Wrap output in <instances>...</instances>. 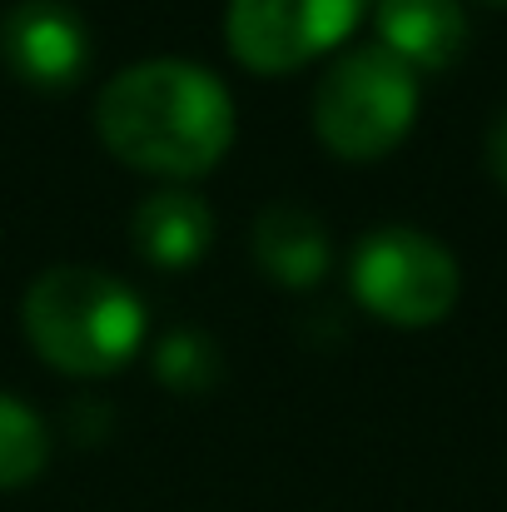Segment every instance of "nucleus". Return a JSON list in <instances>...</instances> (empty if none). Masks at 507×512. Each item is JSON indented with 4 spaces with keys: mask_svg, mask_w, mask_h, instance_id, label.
Returning <instances> with one entry per match:
<instances>
[{
    "mask_svg": "<svg viewBox=\"0 0 507 512\" xmlns=\"http://www.w3.org/2000/svg\"><path fill=\"white\" fill-rule=\"evenodd\" d=\"M234 95L194 60H140L120 70L95 100V130L105 150L140 174L199 179L234 145Z\"/></svg>",
    "mask_w": 507,
    "mask_h": 512,
    "instance_id": "obj_1",
    "label": "nucleus"
},
{
    "mask_svg": "<svg viewBox=\"0 0 507 512\" xmlns=\"http://www.w3.org/2000/svg\"><path fill=\"white\" fill-rule=\"evenodd\" d=\"M20 324L30 348L75 378H105L125 368L145 343V304L140 294L90 264H55L45 269L20 304Z\"/></svg>",
    "mask_w": 507,
    "mask_h": 512,
    "instance_id": "obj_2",
    "label": "nucleus"
},
{
    "mask_svg": "<svg viewBox=\"0 0 507 512\" xmlns=\"http://www.w3.org/2000/svg\"><path fill=\"white\" fill-rule=\"evenodd\" d=\"M413 120H418V70H408L378 40L343 50L319 80L314 135L338 160H383L408 140Z\"/></svg>",
    "mask_w": 507,
    "mask_h": 512,
    "instance_id": "obj_3",
    "label": "nucleus"
},
{
    "mask_svg": "<svg viewBox=\"0 0 507 512\" xmlns=\"http://www.w3.org/2000/svg\"><path fill=\"white\" fill-rule=\"evenodd\" d=\"M348 289L373 319L393 329H433L453 314L463 269L443 239L408 224H383L353 244Z\"/></svg>",
    "mask_w": 507,
    "mask_h": 512,
    "instance_id": "obj_4",
    "label": "nucleus"
},
{
    "mask_svg": "<svg viewBox=\"0 0 507 512\" xmlns=\"http://www.w3.org/2000/svg\"><path fill=\"white\" fill-rule=\"evenodd\" d=\"M368 0H229L224 40L254 75H289L343 45Z\"/></svg>",
    "mask_w": 507,
    "mask_h": 512,
    "instance_id": "obj_5",
    "label": "nucleus"
},
{
    "mask_svg": "<svg viewBox=\"0 0 507 512\" xmlns=\"http://www.w3.org/2000/svg\"><path fill=\"white\" fill-rule=\"evenodd\" d=\"M0 65L40 90H70L90 65V25L70 0H15L0 15Z\"/></svg>",
    "mask_w": 507,
    "mask_h": 512,
    "instance_id": "obj_6",
    "label": "nucleus"
},
{
    "mask_svg": "<svg viewBox=\"0 0 507 512\" xmlns=\"http://www.w3.org/2000/svg\"><path fill=\"white\" fill-rule=\"evenodd\" d=\"M378 45L393 50L408 70H448L468 50L463 0H373Z\"/></svg>",
    "mask_w": 507,
    "mask_h": 512,
    "instance_id": "obj_7",
    "label": "nucleus"
},
{
    "mask_svg": "<svg viewBox=\"0 0 507 512\" xmlns=\"http://www.w3.org/2000/svg\"><path fill=\"white\" fill-rule=\"evenodd\" d=\"M249 244H254L259 269L284 289H314L329 274V259H334L329 254V229L319 224V214H309L294 199L264 204L254 214Z\"/></svg>",
    "mask_w": 507,
    "mask_h": 512,
    "instance_id": "obj_8",
    "label": "nucleus"
},
{
    "mask_svg": "<svg viewBox=\"0 0 507 512\" xmlns=\"http://www.w3.org/2000/svg\"><path fill=\"white\" fill-rule=\"evenodd\" d=\"M130 234H135V249L155 269H189L214 244V214H209V204L199 194L169 184L160 194L140 199Z\"/></svg>",
    "mask_w": 507,
    "mask_h": 512,
    "instance_id": "obj_9",
    "label": "nucleus"
},
{
    "mask_svg": "<svg viewBox=\"0 0 507 512\" xmlns=\"http://www.w3.org/2000/svg\"><path fill=\"white\" fill-rule=\"evenodd\" d=\"M50 463V433L40 423V413L15 398L0 393V493H15L25 483H35Z\"/></svg>",
    "mask_w": 507,
    "mask_h": 512,
    "instance_id": "obj_10",
    "label": "nucleus"
},
{
    "mask_svg": "<svg viewBox=\"0 0 507 512\" xmlns=\"http://www.w3.org/2000/svg\"><path fill=\"white\" fill-rule=\"evenodd\" d=\"M150 363H155V378H160L165 388H174V393H204V388H214L219 373H224L219 343L209 339L204 329H194V324L169 329L165 339L155 343Z\"/></svg>",
    "mask_w": 507,
    "mask_h": 512,
    "instance_id": "obj_11",
    "label": "nucleus"
},
{
    "mask_svg": "<svg viewBox=\"0 0 507 512\" xmlns=\"http://www.w3.org/2000/svg\"><path fill=\"white\" fill-rule=\"evenodd\" d=\"M488 170H493V179L507 189V110L493 120V130H488Z\"/></svg>",
    "mask_w": 507,
    "mask_h": 512,
    "instance_id": "obj_12",
    "label": "nucleus"
},
{
    "mask_svg": "<svg viewBox=\"0 0 507 512\" xmlns=\"http://www.w3.org/2000/svg\"><path fill=\"white\" fill-rule=\"evenodd\" d=\"M483 5H493V10H507V0H483Z\"/></svg>",
    "mask_w": 507,
    "mask_h": 512,
    "instance_id": "obj_13",
    "label": "nucleus"
}]
</instances>
